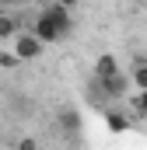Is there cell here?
Segmentation results:
<instances>
[{
	"mask_svg": "<svg viewBox=\"0 0 147 150\" xmlns=\"http://www.w3.org/2000/svg\"><path fill=\"white\" fill-rule=\"evenodd\" d=\"M32 32H35L46 45H49V42L67 38V35L74 32V11L60 7L56 0H53V4H46V7L35 14V21H32Z\"/></svg>",
	"mask_w": 147,
	"mask_h": 150,
	"instance_id": "1",
	"label": "cell"
},
{
	"mask_svg": "<svg viewBox=\"0 0 147 150\" xmlns=\"http://www.w3.org/2000/svg\"><path fill=\"white\" fill-rule=\"evenodd\" d=\"M7 45H11V56H14L18 63H32V59H39V56L46 52V42H42L32 28H28V32H21V28H18V32L11 35Z\"/></svg>",
	"mask_w": 147,
	"mask_h": 150,
	"instance_id": "2",
	"label": "cell"
},
{
	"mask_svg": "<svg viewBox=\"0 0 147 150\" xmlns=\"http://www.w3.org/2000/svg\"><path fill=\"white\" fill-rule=\"evenodd\" d=\"M126 112H130V119H147V91L144 87H133L126 98Z\"/></svg>",
	"mask_w": 147,
	"mask_h": 150,
	"instance_id": "3",
	"label": "cell"
},
{
	"mask_svg": "<svg viewBox=\"0 0 147 150\" xmlns=\"http://www.w3.org/2000/svg\"><path fill=\"white\" fill-rule=\"evenodd\" d=\"M105 122H109L112 133H123V129L130 126V112H126V108H105Z\"/></svg>",
	"mask_w": 147,
	"mask_h": 150,
	"instance_id": "4",
	"label": "cell"
},
{
	"mask_svg": "<svg viewBox=\"0 0 147 150\" xmlns=\"http://www.w3.org/2000/svg\"><path fill=\"white\" fill-rule=\"evenodd\" d=\"M18 28H21L18 18H14L11 11H0V42H11V35H14Z\"/></svg>",
	"mask_w": 147,
	"mask_h": 150,
	"instance_id": "5",
	"label": "cell"
},
{
	"mask_svg": "<svg viewBox=\"0 0 147 150\" xmlns=\"http://www.w3.org/2000/svg\"><path fill=\"white\" fill-rule=\"evenodd\" d=\"M130 84H133V87H144L147 91V59H137V63H133V67H130Z\"/></svg>",
	"mask_w": 147,
	"mask_h": 150,
	"instance_id": "6",
	"label": "cell"
},
{
	"mask_svg": "<svg viewBox=\"0 0 147 150\" xmlns=\"http://www.w3.org/2000/svg\"><path fill=\"white\" fill-rule=\"evenodd\" d=\"M109 74H119V63H116V56H98V63H95V77H109Z\"/></svg>",
	"mask_w": 147,
	"mask_h": 150,
	"instance_id": "7",
	"label": "cell"
},
{
	"mask_svg": "<svg viewBox=\"0 0 147 150\" xmlns=\"http://www.w3.org/2000/svg\"><path fill=\"white\" fill-rule=\"evenodd\" d=\"M60 126H63V129H77V126H81V115L70 112V108H67V112H60Z\"/></svg>",
	"mask_w": 147,
	"mask_h": 150,
	"instance_id": "8",
	"label": "cell"
},
{
	"mask_svg": "<svg viewBox=\"0 0 147 150\" xmlns=\"http://www.w3.org/2000/svg\"><path fill=\"white\" fill-rule=\"evenodd\" d=\"M21 4H28V0H0V7H7V11L11 7H21Z\"/></svg>",
	"mask_w": 147,
	"mask_h": 150,
	"instance_id": "9",
	"label": "cell"
},
{
	"mask_svg": "<svg viewBox=\"0 0 147 150\" xmlns=\"http://www.w3.org/2000/svg\"><path fill=\"white\" fill-rule=\"evenodd\" d=\"M56 4H60V7H67V11H74V7H77V0H56Z\"/></svg>",
	"mask_w": 147,
	"mask_h": 150,
	"instance_id": "10",
	"label": "cell"
}]
</instances>
